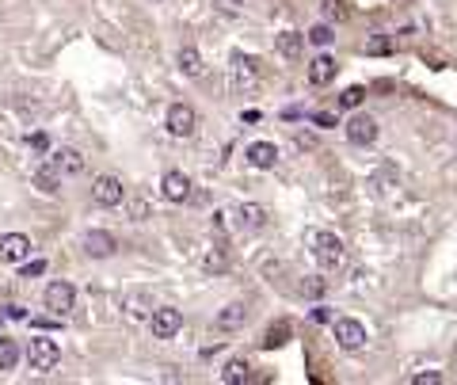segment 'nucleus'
Listing matches in <instances>:
<instances>
[{
	"mask_svg": "<svg viewBox=\"0 0 457 385\" xmlns=\"http://www.w3.org/2000/svg\"><path fill=\"white\" fill-rule=\"evenodd\" d=\"M313 256L320 264V271H339L343 259H347V248H343V241L336 233L320 229V233H313Z\"/></svg>",
	"mask_w": 457,
	"mask_h": 385,
	"instance_id": "obj_1",
	"label": "nucleus"
},
{
	"mask_svg": "<svg viewBox=\"0 0 457 385\" xmlns=\"http://www.w3.org/2000/svg\"><path fill=\"white\" fill-rule=\"evenodd\" d=\"M46 309L57 317H69L72 309H77V286L65 282V278H54V282L46 286Z\"/></svg>",
	"mask_w": 457,
	"mask_h": 385,
	"instance_id": "obj_2",
	"label": "nucleus"
},
{
	"mask_svg": "<svg viewBox=\"0 0 457 385\" xmlns=\"http://www.w3.org/2000/svg\"><path fill=\"white\" fill-rule=\"evenodd\" d=\"M122 195H126V187H122V179L118 176H111V172H103V176H95L92 179V202L95 206H118L122 202Z\"/></svg>",
	"mask_w": 457,
	"mask_h": 385,
	"instance_id": "obj_3",
	"label": "nucleus"
},
{
	"mask_svg": "<svg viewBox=\"0 0 457 385\" xmlns=\"http://www.w3.org/2000/svg\"><path fill=\"white\" fill-rule=\"evenodd\" d=\"M149 329H153L157 340H171V335L183 329V313H179L176 305H157L153 317H149Z\"/></svg>",
	"mask_w": 457,
	"mask_h": 385,
	"instance_id": "obj_4",
	"label": "nucleus"
},
{
	"mask_svg": "<svg viewBox=\"0 0 457 385\" xmlns=\"http://www.w3.org/2000/svg\"><path fill=\"white\" fill-rule=\"evenodd\" d=\"M332 332H336V343L343 351H362L366 347V329L355 317H339V321L332 324Z\"/></svg>",
	"mask_w": 457,
	"mask_h": 385,
	"instance_id": "obj_5",
	"label": "nucleus"
},
{
	"mask_svg": "<svg viewBox=\"0 0 457 385\" xmlns=\"http://www.w3.org/2000/svg\"><path fill=\"white\" fill-rule=\"evenodd\" d=\"M27 358H31V366L35 370H54L57 366V358H61V347H57L54 340H46V335H38V340H31L27 343Z\"/></svg>",
	"mask_w": 457,
	"mask_h": 385,
	"instance_id": "obj_6",
	"label": "nucleus"
},
{
	"mask_svg": "<svg viewBox=\"0 0 457 385\" xmlns=\"http://www.w3.org/2000/svg\"><path fill=\"white\" fill-rule=\"evenodd\" d=\"M164 126L171 137H191L194 134V107L191 103H171L164 114Z\"/></svg>",
	"mask_w": 457,
	"mask_h": 385,
	"instance_id": "obj_7",
	"label": "nucleus"
},
{
	"mask_svg": "<svg viewBox=\"0 0 457 385\" xmlns=\"http://www.w3.org/2000/svg\"><path fill=\"white\" fill-rule=\"evenodd\" d=\"M84 252L92 259H107L118 252V241H114V233H107V229H88L84 233Z\"/></svg>",
	"mask_w": 457,
	"mask_h": 385,
	"instance_id": "obj_8",
	"label": "nucleus"
},
{
	"mask_svg": "<svg viewBox=\"0 0 457 385\" xmlns=\"http://www.w3.org/2000/svg\"><path fill=\"white\" fill-rule=\"evenodd\" d=\"M31 256V236L27 233H4L0 236V259L4 264H23Z\"/></svg>",
	"mask_w": 457,
	"mask_h": 385,
	"instance_id": "obj_9",
	"label": "nucleus"
},
{
	"mask_svg": "<svg viewBox=\"0 0 457 385\" xmlns=\"http://www.w3.org/2000/svg\"><path fill=\"white\" fill-rule=\"evenodd\" d=\"M336 73H339V61L332 54H316L313 61H309V84L313 88H324V84H332L336 80Z\"/></svg>",
	"mask_w": 457,
	"mask_h": 385,
	"instance_id": "obj_10",
	"label": "nucleus"
},
{
	"mask_svg": "<svg viewBox=\"0 0 457 385\" xmlns=\"http://www.w3.org/2000/svg\"><path fill=\"white\" fill-rule=\"evenodd\" d=\"M160 195H164L168 202H187L191 199V179L183 176V172H164V176H160Z\"/></svg>",
	"mask_w": 457,
	"mask_h": 385,
	"instance_id": "obj_11",
	"label": "nucleus"
},
{
	"mask_svg": "<svg viewBox=\"0 0 457 385\" xmlns=\"http://www.w3.org/2000/svg\"><path fill=\"white\" fill-rule=\"evenodd\" d=\"M259 80V61L251 54H233V84L236 88H251Z\"/></svg>",
	"mask_w": 457,
	"mask_h": 385,
	"instance_id": "obj_12",
	"label": "nucleus"
},
{
	"mask_svg": "<svg viewBox=\"0 0 457 385\" xmlns=\"http://www.w3.org/2000/svg\"><path fill=\"white\" fill-rule=\"evenodd\" d=\"M347 142L350 145H373L378 142V122H373L370 114H355V119L347 122Z\"/></svg>",
	"mask_w": 457,
	"mask_h": 385,
	"instance_id": "obj_13",
	"label": "nucleus"
},
{
	"mask_svg": "<svg viewBox=\"0 0 457 385\" xmlns=\"http://www.w3.org/2000/svg\"><path fill=\"white\" fill-rule=\"evenodd\" d=\"M248 165L251 168H274V165H279V145H274V142H251L248 145Z\"/></svg>",
	"mask_w": 457,
	"mask_h": 385,
	"instance_id": "obj_14",
	"label": "nucleus"
},
{
	"mask_svg": "<svg viewBox=\"0 0 457 385\" xmlns=\"http://www.w3.org/2000/svg\"><path fill=\"white\" fill-rule=\"evenodd\" d=\"M244 321H248V309H244L240 301H233V305H225L222 313L214 317V329H217V332H236Z\"/></svg>",
	"mask_w": 457,
	"mask_h": 385,
	"instance_id": "obj_15",
	"label": "nucleus"
},
{
	"mask_svg": "<svg viewBox=\"0 0 457 385\" xmlns=\"http://www.w3.org/2000/svg\"><path fill=\"white\" fill-rule=\"evenodd\" d=\"M61 176H65V172L57 168L54 160H46V165L35 172V187H38L42 195H57V191H61Z\"/></svg>",
	"mask_w": 457,
	"mask_h": 385,
	"instance_id": "obj_16",
	"label": "nucleus"
},
{
	"mask_svg": "<svg viewBox=\"0 0 457 385\" xmlns=\"http://www.w3.org/2000/svg\"><path fill=\"white\" fill-rule=\"evenodd\" d=\"M222 382L225 385H248L251 382V366L244 363V358H228L222 366Z\"/></svg>",
	"mask_w": 457,
	"mask_h": 385,
	"instance_id": "obj_17",
	"label": "nucleus"
},
{
	"mask_svg": "<svg viewBox=\"0 0 457 385\" xmlns=\"http://www.w3.org/2000/svg\"><path fill=\"white\" fill-rule=\"evenodd\" d=\"M236 214H240L244 221H240V225L244 229H248V233H259V229H263L267 225V210L263 206H259V202H244V206L240 210H236Z\"/></svg>",
	"mask_w": 457,
	"mask_h": 385,
	"instance_id": "obj_18",
	"label": "nucleus"
},
{
	"mask_svg": "<svg viewBox=\"0 0 457 385\" xmlns=\"http://www.w3.org/2000/svg\"><path fill=\"white\" fill-rule=\"evenodd\" d=\"M176 65L183 77H202V54L194 50V46H183V50L176 54Z\"/></svg>",
	"mask_w": 457,
	"mask_h": 385,
	"instance_id": "obj_19",
	"label": "nucleus"
},
{
	"mask_svg": "<svg viewBox=\"0 0 457 385\" xmlns=\"http://www.w3.org/2000/svg\"><path fill=\"white\" fill-rule=\"evenodd\" d=\"M23 358V347L12 340V335H0V370H15Z\"/></svg>",
	"mask_w": 457,
	"mask_h": 385,
	"instance_id": "obj_20",
	"label": "nucleus"
},
{
	"mask_svg": "<svg viewBox=\"0 0 457 385\" xmlns=\"http://www.w3.org/2000/svg\"><path fill=\"white\" fill-rule=\"evenodd\" d=\"M54 165L65 172V176H80L84 172V157H80L77 149H57L54 153Z\"/></svg>",
	"mask_w": 457,
	"mask_h": 385,
	"instance_id": "obj_21",
	"label": "nucleus"
},
{
	"mask_svg": "<svg viewBox=\"0 0 457 385\" xmlns=\"http://www.w3.org/2000/svg\"><path fill=\"white\" fill-rule=\"evenodd\" d=\"M301 43H305V35H297V31H282V35H274V50H279L282 57H297Z\"/></svg>",
	"mask_w": 457,
	"mask_h": 385,
	"instance_id": "obj_22",
	"label": "nucleus"
},
{
	"mask_svg": "<svg viewBox=\"0 0 457 385\" xmlns=\"http://www.w3.org/2000/svg\"><path fill=\"white\" fill-rule=\"evenodd\" d=\"M202 271L206 275H222V271H228V256H225V248H206V256H202Z\"/></svg>",
	"mask_w": 457,
	"mask_h": 385,
	"instance_id": "obj_23",
	"label": "nucleus"
},
{
	"mask_svg": "<svg viewBox=\"0 0 457 385\" xmlns=\"http://www.w3.org/2000/svg\"><path fill=\"white\" fill-rule=\"evenodd\" d=\"M305 38H309V43L316 46V50H328V46L336 43V31H332V23H313Z\"/></svg>",
	"mask_w": 457,
	"mask_h": 385,
	"instance_id": "obj_24",
	"label": "nucleus"
},
{
	"mask_svg": "<svg viewBox=\"0 0 457 385\" xmlns=\"http://www.w3.org/2000/svg\"><path fill=\"white\" fill-rule=\"evenodd\" d=\"M324 290H328V282H324L320 275H305V278H301V298L320 301V298H324Z\"/></svg>",
	"mask_w": 457,
	"mask_h": 385,
	"instance_id": "obj_25",
	"label": "nucleus"
},
{
	"mask_svg": "<svg viewBox=\"0 0 457 385\" xmlns=\"http://www.w3.org/2000/svg\"><path fill=\"white\" fill-rule=\"evenodd\" d=\"M362 103H366V88L362 84H350V88L339 92V107L343 111H355V107H362Z\"/></svg>",
	"mask_w": 457,
	"mask_h": 385,
	"instance_id": "obj_26",
	"label": "nucleus"
},
{
	"mask_svg": "<svg viewBox=\"0 0 457 385\" xmlns=\"http://www.w3.org/2000/svg\"><path fill=\"white\" fill-rule=\"evenodd\" d=\"M286 340H290V321H274L271 332H267V340H263V347H282Z\"/></svg>",
	"mask_w": 457,
	"mask_h": 385,
	"instance_id": "obj_27",
	"label": "nucleus"
},
{
	"mask_svg": "<svg viewBox=\"0 0 457 385\" xmlns=\"http://www.w3.org/2000/svg\"><path fill=\"white\" fill-rule=\"evenodd\" d=\"M366 54H373V57L378 54H393V38L389 35H370L366 38Z\"/></svg>",
	"mask_w": 457,
	"mask_h": 385,
	"instance_id": "obj_28",
	"label": "nucleus"
},
{
	"mask_svg": "<svg viewBox=\"0 0 457 385\" xmlns=\"http://www.w3.org/2000/svg\"><path fill=\"white\" fill-rule=\"evenodd\" d=\"M442 382V370H423V374H412V385H438Z\"/></svg>",
	"mask_w": 457,
	"mask_h": 385,
	"instance_id": "obj_29",
	"label": "nucleus"
},
{
	"mask_svg": "<svg viewBox=\"0 0 457 385\" xmlns=\"http://www.w3.org/2000/svg\"><path fill=\"white\" fill-rule=\"evenodd\" d=\"M130 218H134V221H145V218H149V202H145L141 195H137V199L130 202Z\"/></svg>",
	"mask_w": 457,
	"mask_h": 385,
	"instance_id": "obj_30",
	"label": "nucleus"
},
{
	"mask_svg": "<svg viewBox=\"0 0 457 385\" xmlns=\"http://www.w3.org/2000/svg\"><path fill=\"white\" fill-rule=\"evenodd\" d=\"M23 278H35V275H46V259H35V264H23L20 267Z\"/></svg>",
	"mask_w": 457,
	"mask_h": 385,
	"instance_id": "obj_31",
	"label": "nucleus"
},
{
	"mask_svg": "<svg viewBox=\"0 0 457 385\" xmlns=\"http://www.w3.org/2000/svg\"><path fill=\"white\" fill-rule=\"evenodd\" d=\"M309 321H313V324H328V321H332V309L316 301V309H313V313H309Z\"/></svg>",
	"mask_w": 457,
	"mask_h": 385,
	"instance_id": "obj_32",
	"label": "nucleus"
},
{
	"mask_svg": "<svg viewBox=\"0 0 457 385\" xmlns=\"http://www.w3.org/2000/svg\"><path fill=\"white\" fill-rule=\"evenodd\" d=\"M313 122H316L320 130H328V126H336V114H332V111H316V114H313Z\"/></svg>",
	"mask_w": 457,
	"mask_h": 385,
	"instance_id": "obj_33",
	"label": "nucleus"
},
{
	"mask_svg": "<svg viewBox=\"0 0 457 385\" xmlns=\"http://www.w3.org/2000/svg\"><path fill=\"white\" fill-rule=\"evenodd\" d=\"M31 145H35L38 153H46V149H50V137H46V134H31Z\"/></svg>",
	"mask_w": 457,
	"mask_h": 385,
	"instance_id": "obj_34",
	"label": "nucleus"
},
{
	"mask_svg": "<svg viewBox=\"0 0 457 385\" xmlns=\"http://www.w3.org/2000/svg\"><path fill=\"white\" fill-rule=\"evenodd\" d=\"M217 8H222V12H240L244 0H217Z\"/></svg>",
	"mask_w": 457,
	"mask_h": 385,
	"instance_id": "obj_35",
	"label": "nucleus"
},
{
	"mask_svg": "<svg viewBox=\"0 0 457 385\" xmlns=\"http://www.w3.org/2000/svg\"><path fill=\"white\" fill-rule=\"evenodd\" d=\"M8 317H15V321H23L27 313H23V305H8Z\"/></svg>",
	"mask_w": 457,
	"mask_h": 385,
	"instance_id": "obj_36",
	"label": "nucleus"
},
{
	"mask_svg": "<svg viewBox=\"0 0 457 385\" xmlns=\"http://www.w3.org/2000/svg\"><path fill=\"white\" fill-rule=\"evenodd\" d=\"M328 15H332V20H339V15H343V12H339V4H336V0H328Z\"/></svg>",
	"mask_w": 457,
	"mask_h": 385,
	"instance_id": "obj_37",
	"label": "nucleus"
}]
</instances>
